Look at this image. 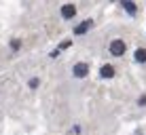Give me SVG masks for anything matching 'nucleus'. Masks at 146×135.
Returning a JSON list of instances; mask_svg holds the SVG:
<instances>
[{"label":"nucleus","instance_id":"20e7f679","mask_svg":"<svg viewBox=\"0 0 146 135\" xmlns=\"http://www.w3.org/2000/svg\"><path fill=\"white\" fill-rule=\"evenodd\" d=\"M91 26H93V19H85L83 23H78V26L74 28V36H80V34H85L87 30H91Z\"/></svg>","mask_w":146,"mask_h":135},{"label":"nucleus","instance_id":"39448f33","mask_svg":"<svg viewBox=\"0 0 146 135\" xmlns=\"http://www.w3.org/2000/svg\"><path fill=\"white\" fill-rule=\"evenodd\" d=\"M114 74H117V70H114V66H110V63H104L102 70H100V76L102 78H114Z\"/></svg>","mask_w":146,"mask_h":135},{"label":"nucleus","instance_id":"ddd939ff","mask_svg":"<svg viewBox=\"0 0 146 135\" xmlns=\"http://www.w3.org/2000/svg\"><path fill=\"white\" fill-rule=\"evenodd\" d=\"M110 2H114V0H110Z\"/></svg>","mask_w":146,"mask_h":135},{"label":"nucleus","instance_id":"6e6552de","mask_svg":"<svg viewBox=\"0 0 146 135\" xmlns=\"http://www.w3.org/2000/svg\"><path fill=\"white\" fill-rule=\"evenodd\" d=\"M38 84H40V78L38 76H34V78H30V80H28V87L30 89H38Z\"/></svg>","mask_w":146,"mask_h":135},{"label":"nucleus","instance_id":"f8f14e48","mask_svg":"<svg viewBox=\"0 0 146 135\" xmlns=\"http://www.w3.org/2000/svg\"><path fill=\"white\" fill-rule=\"evenodd\" d=\"M72 131L76 133V135H80V131H83V129H80V124H74V127H72Z\"/></svg>","mask_w":146,"mask_h":135},{"label":"nucleus","instance_id":"9d476101","mask_svg":"<svg viewBox=\"0 0 146 135\" xmlns=\"http://www.w3.org/2000/svg\"><path fill=\"white\" fill-rule=\"evenodd\" d=\"M70 44H72V40H66V42H62V44L57 47V51H59V53H62V51H66V49L70 47Z\"/></svg>","mask_w":146,"mask_h":135},{"label":"nucleus","instance_id":"f257e3e1","mask_svg":"<svg viewBox=\"0 0 146 135\" xmlns=\"http://www.w3.org/2000/svg\"><path fill=\"white\" fill-rule=\"evenodd\" d=\"M108 51H110V55H112V57H123L125 51H127V47H125V40H121V38H114V40L110 42Z\"/></svg>","mask_w":146,"mask_h":135},{"label":"nucleus","instance_id":"9b49d317","mask_svg":"<svg viewBox=\"0 0 146 135\" xmlns=\"http://www.w3.org/2000/svg\"><path fill=\"white\" fill-rule=\"evenodd\" d=\"M138 106H140V108H142V106H146V95H142V97L138 99Z\"/></svg>","mask_w":146,"mask_h":135},{"label":"nucleus","instance_id":"1a4fd4ad","mask_svg":"<svg viewBox=\"0 0 146 135\" xmlns=\"http://www.w3.org/2000/svg\"><path fill=\"white\" fill-rule=\"evenodd\" d=\"M19 49H21V40H17V38L11 40V51H19Z\"/></svg>","mask_w":146,"mask_h":135},{"label":"nucleus","instance_id":"7ed1b4c3","mask_svg":"<svg viewBox=\"0 0 146 135\" xmlns=\"http://www.w3.org/2000/svg\"><path fill=\"white\" fill-rule=\"evenodd\" d=\"M121 7H123V11L127 13V15H131V17L138 15V7H135L133 0H121Z\"/></svg>","mask_w":146,"mask_h":135},{"label":"nucleus","instance_id":"f03ea898","mask_svg":"<svg viewBox=\"0 0 146 135\" xmlns=\"http://www.w3.org/2000/svg\"><path fill=\"white\" fill-rule=\"evenodd\" d=\"M87 74H89V66L85 61H78V63L72 66V76L74 78H85Z\"/></svg>","mask_w":146,"mask_h":135},{"label":"nucleus","instance_id":"0eeeda50","mask_svg":"<svg viewBox=\"0 0 146 135\" xmlns=\"http://www.w3.org/2000/svg\"><path fill=\"white\" fill-rule=\"evenodd\" d=\"M133 59H135L138 63H146V49H135Z\"/></svg>","mask_w":146,"mask_h":135},{"label":"nucleus","instance_id":"423d86ee","mask_svg":"<svg viewBox=\"0 0 146 135\" xmlns=\"http://www.w3.org/2000/svg\"><path fill=\"white\" fill-rule=\"evenodd\" d=\"M74 15H76V7L74 4H64L62 7V17L64 19H72Z\"/></svg>","mask_w":146,"mask_h":135}]
</instances>
